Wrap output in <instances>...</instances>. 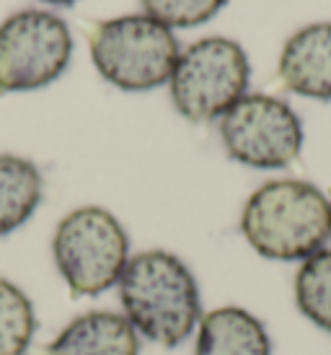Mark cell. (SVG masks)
Instances as JSON below:
<instances>
[{"instance_id":"cell-1","label":"cell","mask_w":331,"mask_h":355,"mask_svg":"<svg viewBox=\"0 0 331 355\" xmlns=\"http://www.w3.org/2000/svg\"><path fill=\"white\" fill-rule=\"evenodd\" d=\"M122 314L140 340L179 347L195 337L202 319V296L195 272L184 259L166 249L132 254L119 277Z\"/></svg>"},{"instance_id":"cell-15","label":"cell","mask_w":331,"mask_h":355,"mask_svg":"<svg viewBox=\"0 0 331 355\" xmlns=\"http://www.w3.org/2000/svg\"><path fill=\"white\" fill-rule=\"evenodd\" d=\"M42 3H49V6H73L75 0H42Z\"/></svg>"},{"instance_id":"cell-12","label":"cell","mask_w":331,"mask_h":355,"mask_svg":"<svg viewBox=\"0 0 331 355\" xmlns=\"http://www.w3.org/2000/svg\"><path fill=\"white\" fill-rule=\"evenodd\" d=\"M292 296L303 319L331 335V247H323L298 265Z\"/></svg>"},{"instance_id":"cell-2","label":"cell","mask_w":331,"mask_h":355,"mask_svg":"<svg viewBox=\"0 0 331 355\" xmlns=\"http://www.w3.org/2000/svg\"><path fill=\"white\" fill-rule=\"evenodd\" d=\"M241 234L264 259L301 265L329 247V198L305 179L264 182L246 200Z\"/></svg>"},{"instance_id":"cell-11","label":"cell","mask_w":331,"mask_h":355,"mask_svg":"<svg viewBox=\"0 0 331 355\" xmlns=\"http://www.w3.org/2000/svg\"><path fill=\"white\" fill-rule=\"evenodd\" d=\"M44 198L39 166L16 153H0V236L29 220Z\"/></svg>"},{"instance_id":"cell-4","label":"cell","mask_w":331,"mask_h":355,"mask_svg":"<svg viewBox=\"0 0 331 355\" xmlns=\"http://www.w3.org/2000/svg\"><path fill=\"white\" fill-rule=\"evenodd\" d=\"M179 55L174 31L145 13L101 21L91 31V60L98 76L122 91L166 86Z\"/></svg>"},{"instance_id":"cell-8","label":"cell","mask_w":331,"mask_h":355,"mask_svg":"<svg viewBox=\"0 0 331 355\" xmlns=\"http://www.w3.org/2000/svg\"><path fill=\"white\" fill-rule=\"evenodd\" d=\"M280 80L295 96L331 101V21L308 24L285 42Z\"/></svg>"},{"instance_id":"cell-5","label":"cell","mask_w":331,"mask_h":355,"mask_svg":"<svg viewBox=\"0 0 331 355\" xmlns=\"http://www.w3.org/2000/svg\"><path fill=\"white\" fill-rule=\"evenodd\" d=\"M249 83L251 62L244 47L228 37H205L179 55L168 91L184 119L213 122L244 99Z\"/></svg>"},{"instance_id":"cell-6","label":"cell","mask_w":331,"mask_h":355,"mask_svg":"<svg viewBox=\"0 0 331 355\" xmlns=\"http://www.w3.org/2000/svg\"><path fill=\"white\" fill-rule=\"evenodd\" d=\"M225 153L249 168L292 166L303 150V119L280 96L246 94L217 119Z\"/></svg>"},{"instance_id":"cell-14","label":"cell","mask_w":331,"mask_h":355,"mask_svg":"<svg viewBox=\"0 0 331 355\" xmlns=\"http://www.w3.org/2000/svg\"><path fill=\"white\" fill-rule=\"evenodd\" d=\"M228 0H143L145 16L161 21L168 29H195L215 19Z\"/></svg>"},{"instance_id":"cell-13","label":"cell","mask_w":331,"mask_h":355,"mask_svg":"<svg viewBox=\"0 0 331 355\" xmlns=\"http://www.w3.org/2000/svg\"><path fill=\"white\" fill-rule=\"evenodd\" d=\"M37 335V311L26 291L0 277V355H26Z\"/></svg>"},{"instance_id":"cell-10","label":"cell","mask_w":331,"mask_h":355,"mask_svg":"<svg viewBox=\"0 0 331 355\" xmlns=\"http://www.w3.org/2000/svg\"><path fill=\"white\" fill-rule=\"evenodd\" d=\"M195 355H272V337L244 306H217L199 319Z\"/></svg>"},{"instance_id":"cell-3","label":"cell","mask_w":331,"mask_h":355,"mask_svg":"<svg viewBox=\"0 0 331 355\" xmlns=\"http://www.w3.org/2000/svg\"><path fill=\"white\" fill-rule=\"evenodd\" d=\"M52 257L60 277L75 298L101 296L117 288L129 262V236L107 207H75L52 236Z\"/></svg>"},{"instance_id":"cell-7","label":"cell","mask_w":331,"mask_h":355,"mask_svg":"<svg viewBox=\"0 0 331 355\" xmlns=\"http://www.w3.org/2000/svg\"><path fill=\"white\" fill-rule=\"evenodd\" d=\"M73 34L57 13L19 10L0 24V91H37L65 73Z\"/></svg>"},{"instance_id":"cell-9","label":"cell","mask_w":331,"mask_h":355,"mask_svg":"<svg viewBox=\"0 0 331 355\" xmlns=\"http://www.w3.org/2000/svg\"><path fill=\"white\" fill-rule=\"evenodd\" d=\"M44 355H140V335L117 311H86L70 319Z\"/></svg>"},{"instance_id":"cell-16","label":"cell","mask_w":331,"mask_h":355,"mask_svg":"<svg viewBox=\"0 0 331 355\" xmlns=\"http://www.w3.org/2000/svg\"><path fill=\"white\" fill-rule=\"evenodd\" d=\"M329 228H331V198H329Z\"/></svg>"}]
</instances>
